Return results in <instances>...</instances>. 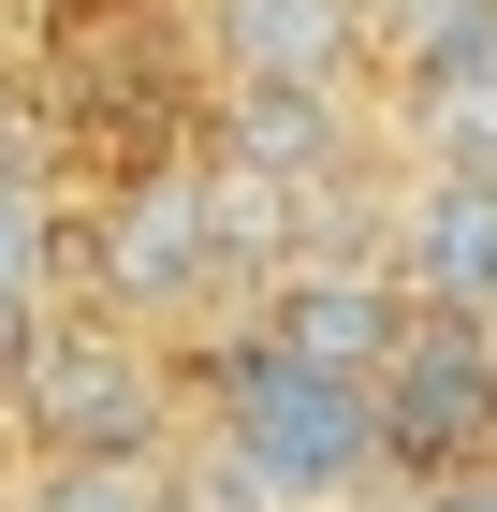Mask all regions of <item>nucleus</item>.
<instances>
[{
  "mask_svg": "<svg viewBox=\"0 0 497 512\" xmlns=\"http://www.w3.org/2000/svg\"><path fill=\"white\" fill-rule=\"evenodd\" d=\"M395 293L410 308H497V161H424L395 191Z\"/></svg>",
  "mask_w": 497,
  "mask_h": 512,
  "instance_id": "obj_6",
  "label": "nucleus"
},
{
  "mask_svg": "<svg viewBox=\"0 0 497 512\" xmlns=\"http://www.w3.org/2000/svg\"><path fill=\"white\" fill-rule=\"evenodd\" d=\"M30 337H44V293H30V278H0V395H15V366H30Z\"/></svg>",
  "mask_w": 497,
  "mask_h": 512,
  "instance_id": "obj_14",
  "label": "nucleus"
},
{
  "mask_svg": "<svg viewBox=\"0 0 497 512\" xmlns=\"http://www.w3.org/2000/svg\"><path fill=\"white\" fill-rule=\"evenodd\" d=\"M0 278H59V205H44V176L15 161V132H0Z\"/></svg>",
  "mask_w": 497,
  "mask_h": 512,
  "instance_id": "obj_13",
  "label": "nucleus"
},
{
  "mask_svg": "<svg viewBox=\"0 0 497 512\" xmlns=\"http://www.w3.org/2000/svg\"><path fill=\"white\" fill-rule=\"evenodd\" d=\"M0 132H15V74H0Z\"/></svg>",
  "mask_w": 497,
  "mask_h": 512,
  "instance_id": "obj_16",
  "label": "nucleus"
},
{
  "mask_svg": "<svg viewBox=\"0 0 497 512\" xmlns=\"http://www.w3.org/2000/svg\"><path fill=\"white\" fill-rule=\"evenodd\" d=\"M366 410H381V469L439 483L497 454V322L483 308H410L395 352L366 366Z\"/></svg>",
  "mask_w": 497,
  "mask_h": 512,
  "instance_id": "obj_4",
  "label": "nucleus"
},
{
  "mask_svg": "<svg viewBox=\"0 0 497 512\" xmlns=\"http://www.w3.org/2000/svg\"><path fill=\"white\" fill-rule=\"evenodd\" d=\"M468 44H497V0H366V59L381 74H439Z\"/></svg>",
  "mask_w": 497,
  "mask_h": 512,
  "instance_id": "obj_10",
  "label": "nucleus"
},
{
  "mask_svg": "<svg viewBox=\"0 0 497 512\" xmlns=\"http://www.w3.org/2000/svg\"><path fill=\"white\" fill-rule=\"evenodd\" d=\"M0 410L44 454H176V366H161L147 322H117V308H88V322L44 308V337H30V366H15Z\"/></svg>",
  "mask_w": 497,
  "mask_h": 512,
  "instance_id": "obj_3",
  "label": "nucleus"
},
{
  "mask_svg": "<svg viewBox=\"0 0 497 512\" xmlns=\"http://www.w3.org/2000/svg\"><path fill=\"white\" fill-rule=\"evenodd\" d=\"M205 439H234L278 483V512H337L351 483H381V410L366 381L278 352V337H220L205 352Z\"/></svg>",
  "mask_w": 497,
  "mask_h": 512,
  "instance_id": "obj_1",
  "label": "nucleus"
},
{
  "mask_svg": "<svg viewBox=\"0 0 497 512\" xmlns=\"http://www.w3.org/2000/svg\"><path fill=\"white\" fill-rule=\"evenodd\" d=\"M30 512H176V483H161V454H44Z\"/></svg>",
  "mask_w": 497,
  "mask_h": 512,
  "instance_id": "obj_11",
  "label": "nucleus"
},
{
  "mask_svg": "<svg viewBox=\"0 0 497 512\" xmlns=\"http://www.w3.org/2000/svg\"><path fill=\"white\" fill-rule=\"evenodd\" d=\"M205 74L220 88H351L366 74V0H205Z\"/></svg>",
  "mask_w": 497,
  "mask_h": 512,
  "instance_id": "obj_7",
  "label": "nucleus"
},
{
  "mask_svg": "<svg viewBox=\"0 0 497 512\" xmlns=\"http://www.w3.org/2000/svg\"><path fill=\"white\" fill-rule=\"evenodd\" d=\"M410 512H497V454H483V469H439V483H410Z\"/></svg>",
  "mask_w": 497,
  "mask_h": 512,
  "instance_id": "obj_15",
  "label": "nucleus"
},
{
  "mask_svg": "<svg viewBox=\"0 0 497 512\" xmlns=\"http://www.w3.org/2000/svg\"><path fill=\"white\" fill-rule=\"evenodd\" d=\"M395 103H410L424 161H497V44H468V59H439V74H395Z\"/></svg>",
  "mask_w": 497,
  "mask_h": 512,
  "instance_id": "obj_9",
  "label": "nucleus"
},
{
  "mask_svg": "<svg viewBox=\"0 0 497 512\" xmlns=\"http://www.w3.org/2000/svg\"><path fill=\"white\" fill-rule=\"evenodd\" d=\"M483 322H497V308H483Z\"/></svg>",
  "mask_w": 497,
  "mask_h": 512,
  "instance_id": "obj_17",
  "label": "nucleus"
},
{
  "mask_svg": "<svg viewBox=\"0 0 497 512\" xmlns=\"http://www.w3.org/2000/svg\"><path fill=\"white\" fill-rule=\"evenodd\" d=\"M234 176H264V191H337L351 161V88H220V147Z\"/></svg>",
  "mask_w": 497,
  "mask_h": 512,
  "instance_id": "obj_8",
  "label": "nucleus"
},
{
  "mask_svg": "<svg viewBox=\"0 0 497 512\" xmlns=\"http://www.w3.org/2000/svg\"><path fill=\"white\" fill-rule=\"evenodd\" d=\"M395 322H410V293H395L381 249H293V264L264 278V322H249V337H278V352L366 381V366L395 352Z\"/></svg>",
  "mask_w": 497,
  "mask_h": 512,
  "instance_id": "obj_5",
  "label": "nucleus"
},
{
  "mask_svg": "<svg viewBox=\"0 0 497 512\" xmlns=\"http://www.w3.org/2000/svg\"><path fill=\"white\" fill-rule=\"evenodd\" d=\"M88 278H103L117 322H205L234 293V235H220V176H205V147L176 161H132L103 205H88Z\"/></svg>",
  "mask_w": 497,
  "mask_h": 512,
  "instance_id": "obj_2",
  "label": "nucleus"
},
{
  "mask_svg": "<svg viewBox=\"0 0 497 512\" xmlns=\"http://www.w3.org/2000/svg\"><path fill=\"white\" fill-rule=\"evenodd\" d=\"M161 483H176V512H278V483L249 469V454H234V439H176V454H161Z\"/></svg>",
  "mask_w": 497,
  "mask_h": 512,
  "instance_id": "obj_12",
  "label": "nucleus"
}]
</instances>
